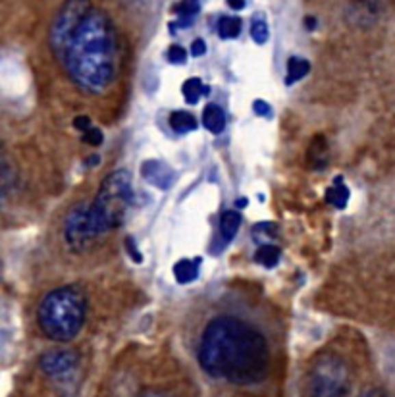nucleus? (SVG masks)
Segmentation results:
<instances>
[{
    "label": "nucleus",
    "instance_id": "1",
    "mask_svg": "<svg viewBox=\"0 0 395 397\" xmlns=\"http://www.w3.org/2000/svg\"><path fill=\"white\" fill-rule=\"evenodd\" d=\"M51 49L68 75L87 93H103L118 70L112 20L91 0H66L51 25Z\"/></svg>",
    "mask_w": 395,
    "mask_h": 397
},
{
    "label": "nucleus",
    "instance_id": "2",
    "mask_svg": "<svg viewBox=\"0 0 395 397\" xmlns=\"http://www.w3.org/2000/svg\"><path fill=\"white\" fill-rule=\"evenodd\" d=\"M199 363L210 376L249 386L264 380L270 351L257 328L235 316H218L201 335Z\"/></svg>",
    "mask_w": 395,
    "mask_h": 397
},
{
    "label": "nucleus",
    "instance_id": "3",
    "mask_svg": "<svg viewBox=\"0 0 395 397\" xmlns=\"http://www.w3.org/2000/svg\"><path fill=\"white\" fill-rule=\"evenodd\" d=\"M136 203L131 176L127 170H116L101 183L93 203L85 209V224L91 240L116 230L124 222L127 210Z\"/></svg>",
    "mask_w": 395,
    "mask_h": 397
},
{
    "label": "nucleus",
    "instance_id": "4",
    "mask_svg": "<svg viewBox=\"0 0 395 397\" xmlns=\"http://www.w3.org/2000/svg\"><path fill=\"white\" fill-rule=\"evenodd\" d=\"M85 314V293L75 285H62L44 295L37 311V322L52 342H70L81 332Z\"/></svg>",
    "mask_w": 395,
    "mask_h": 397
},
{
    "label": "nucleus",
    "instance_id": "5",
    "mask_svg": "<svg viewBox=\"0 0 395 397\" xmlns=\"http://www.w3.org/2000/svg\"><path fill=\"white\" fill-rule=\"evenodd\" d=\"M351 387L349 368L337 355H324L312 365L307 378L309 397H347Z\"/></svg>",
    "mask_w": 395,
    "mask_h": 397
},
{
    "label": "nucleus",
    "instance_id": "6",
    "mask_svg": "<svg viewBox=\"0 0 395 397\" xmlns=\"http://www.w3.org/2000/svg\"><path fill=\"white\" fill-rule=\"evenodd\" d=\"M77 366V353L68 351V349H56L49 351L41 357V368L44 374L52 378H64L72 374Z\"/></svg>",
    "mask_w": 395,
    "mask_h": 397
},
{
    "label": "nucleus",
    "instance_id": "7",
    "mask_svg": "<svg viewBox=\"0 0 395 397\" xmlns=\"http://www.w3.org/2000/svg\"><path fill=\"white\" fill-rule=\"evenodd\" d=\"M141 176L146 183L158 189H168L176 181V172L162 160H145L141 164Z\"/></svg>",
    "mask_w": 395,
    "mask_h": 397
},
{
    "label": "nucleus",
    "instance_id": "8",
    "mask_svg": "<svg viewBox=\"0 0 395 397\" xmlns=\"http://www.w3.org/2000/svg\"><path fill=\"white\" fill-rule=\"evenodd\" d=\"M199 12H201V2L199 0H179L174 6V14L177 16V20L172 23V29L191 27Z\"/></svg>",
    "mask_w": 395,
    "mask_h": 397
},
{
    "label": "nucleus",
    "instance_id": "9",
    "mask_svg": "<svg viewBox=\"0 0 395 397\" xmlns=\"http://www.w3.org/2000/svg\"><path fill=\"white\" fill-rule=\"evenodd\" d=\"M203 126L207 127L210 133L218 136L226 129V112L218 105L210 103L203 110Z\"/></svg>",
    "mask_w": 395,
    "mask_h": 397
},
{
    "label": "nucleus",
    "instance_id": "10",
    "mask_svg": "<svg viewBox=\"0 0 395 397\" xmlns=\"http://www.w3.org/2000/svg\"><path fill=\"white\" fill-rule=\"evenodd\" d=\"M201 259H183L177 261L174 266V278L177 283H191L197 280Z\"/></svg>",
    "mask_w": 395,
    "mask_h": 397
},
{
    "label": "nucleus",
    "instance_id": "11",
    "mask_svg": "<svg viewBox=\"0 0 395 397\" xmlns=\"http://www.w3.org/2000/svg\"><path fill=\"white\" fill-rule=\"evenodd\" d=\"M241 226V214L235 210H226L220 218V235L222 240L229 243V241L235 238V233Z\"/></svg>",
    "mask_w": 395,
    "mask_h": 397
},
{
    "label": "nucleus",
    "instance_id": "12",
    "mask_svg": "<svg viewBox=\"0 0 395 397\" xmlns=\"http://www.w3.org/2000/svg\"><path fill=\"white\" fill-rule=\"evenodd\" d=\"M326 203L332 205L333 209H345L349 203V189L344 183V179H335L332 188L326 189Z\"/></svg>",
    "mask_w": 395,
    "mask_h": 397
},
{
    "label": "nucleus",
    "instance_id": "13",
    "mask_svg": "<svg viewBox=\"0 0 395 397\" xmlns=\"http://www.w3.org/2000/svg\"><path fill=\"white\" fill-rule=\"evenodd\" d=\"M170 126H172V129L176 133H189V131L197 129L199 122L197 118L191 114V112L176 110V112H172V116H170Z\"/></svg>",
    "mask_w": 395,
    "mask_h": 397
},
{
    "label": "nucleus",
    "instance_id": "14",
    "mask_svg": "<svg viewBox=\"0 0 395 397\" xmlns=\"http://www.w3.org/2000/svg\"><path fill=\"white\" fill-rule=\"evenodd\" d=\"M181 93H183L189 105H197L199 99H203L208 93V87L199 77H189L181 85Z\"/></svg>",
    "mask_w": 395,
    "mask_h": 397
},
{
    "label": "nucleus",
    "instance_id": "15",
    "mask_svg": "<svg viewBox=\"0 0 395 397\" xmlns=\"http://www.w3.org/2000/svg\"><path fill=\"white\" fill-rule=\"evenodd\" d=\"M309 72H311V64H309V60L299 58V56H293V58H290V62H288V77H285V84L288 85L297 84V81H301L303 77H305Z\"/></svg>",
    "mask_w": 395,
    "mask_h": 397
},
{
    "label": "nucleus",
    "instance_id": "16",
    "mask_svg": "<svg viewBox=\"0 0 395 397\" xmlns=\"http://www.w3.org/2000/svg\"><path fill=\"white\" fill-rule=\"evenodd\" d=\"M241 27H243V23H241L240 18L224 16V18H220L216 29H218V35L222 39H235V37H240Z\"/></svg>",
    "mask_w": 395,
    "mask_h": 397
},
{
    "label": "nucleus",
    "instance_id": "17",
    "mask_svg": "<svg viewBox=\"0 0 395 397\" xmlns=\"http://www.w3.org/2000/svg\"><path fill=\"white\" fill-rule=\"evenodd\" d=\"M255 261L262 264V266H266V268H272V266H276L278 261H280V249L276 245L264 243V245H260L259 251L255 255Z\"/></svg>",
    "mask_w": 395,
    "mask_h": 397
},
{
    "label": "nucleus",
    "instance_id": "18",
    "mask_svg": "<svg viewBox=\"0 0 395 397\" xmlns=\"http://www.w3.org/2000/svg\"><path fill=\"white\" fill-rule=\"evenodd\" d=\"M10 183H12L10 162H8V158H6L4 151H2V146H0V205H2V201H4L6 193H8V189H10Z\"/></svg>",
    "mask_w": 395,
    "mask_h": 397
},
{
    "label": "nucleus",
    "instance_id": "19",
    "mask_svg": "<svg viewBox=\"0 0 395 397\" xmlns=\"http://www.w3.org/2000/svg\"><path fill=\"white\" fill-rule=\"evenodd\" d=\"M251 37H253V41L257 42V44H264V42L268 41L270 31H268V23L264 21L262 16H255V20L251 23Z\"/></svg>",
    "mask_w": 395,
    "mask_h": 397
},
{
    "label": "nucleus",
    "instance_id": "20",
    "mask_svg": "<svg viewBox=\"0 0 395 397\" xmlns=\"http://www.w3.org/2000/svg\"><path fill=\"white\" fill-rule=\"evenodd\" d=\"M166 58L170 64H186V60H188V51L181 44H172L168 49Z\"/></svg>",
    "mask_w": 395,
    "mask_h": 397
},
{
    "label": "nucleus",
    "instance_id": "21",
    "mask_svg": "<svg viewBox=\"0 0 395 397\" xmlns=\"http://www.w3.org/2000/svg\"><path fill=\"white\" fill-rule=\"evenodd\" d=\"M81 139H84L87 145H93V146H99L101 143H103V131L99 129V127H91V129H87L85 133H81Z\"/></svg>",
    "mask_w": 395,
    "mask_h": 397
},
{
    "label": "nucleus",
    "instance_id": "22",
    "mask_svg": "<svg viewBox=\"0 0 395 397\" xmlns=\"http://www.w3.org/2000/svg\"><path fill=\"white\" fill-rule=\"evenodd\" d=\"M262 235V240H270L272 235H274V226L268 224V222H262L259 226H255L253 228V235Z\"/></svg>",
    "mask_w": 395,
    "mask_h": 397
},
{
    "label": "nucleus",
    "instance_id": "23",
    "mask_svg": "<svg viewBox=\"0 0 395 397\" xmlns=\"http://www.w3.org/2000/svg\"><path fill=\"white\" fill-rule=\"evenodd\" d=\"M73 127H75V129H79L81 133H85L87 129H91V127H93V124H91V120H89L87 116H77V118L73 120Z\"/></svg>",
    "mask_w": 395,
    "mask_h": 397
},
{
    "label": "nucleus",
    "instance_id": "24",
    "mask_svg": "<svg viewBox=\"0 0 395 397\" xmlns=\"http://www.w3.org/2000/svg\"><path fill=\"white\" fill-rule=\"evenodd\" d=\"M253 110L257 112L259 116H270L272 114V108L268 103H264V101H255L253 103Z\"/></svg>",
    "mask_w": 395,
    "mask_h": 397
},
{
    "label": "nucleus",
    "instance_id": "25",
    "mask_svg": "<svg viewBox=\"0 0 395 397\" xmlns=\"http://www.w3.org/2000/svg\"><path fill=\"white\" fill-rule=\"evenodd\" d=\"M205 53H207V42L203 41V39L193 41V44H191V54L193 56H203Z\"/></svg>",
    "mask_w": 395,
    "mask_h": 397
},
{
    "label": "nucleus",
    "instance_id": "26",
    "mask_svg": "<svg viewBox=\"0 0 395 397\" xmlns=\"http://www.w3.org/2000/svg\"><path fill=\"white\" fill-rule=\"evenodd\" d=\"M125 245H127V249H129V255H131V259L137 262H141L143 259H141V255H139V249L137 247H133V240L129 238V240L125 241Z\"/></svg>",
    "mask_w": 395,
    "mask_h": 397
},
{
    "label": "nucleus",
    "instance_id": "27",
    "mask_svg": "<svg viewBox=\"0 0 395 397\" xmlns=\"http://www.w3.org/2000/svg\"><path fill=\"white\" fill-rule=\"evenodd\" d=\"M226 2H228L229 8H233V10H243L247 6V0H226Z\"/></svg>",
    "mask_w": 395,
    "mask_h": 397
},
{
    "label": "nucleus",
    "instance_id": "28",
    "mask_svg": "<svg viewBox=\"0 0 395 397\" xmlns=\"http://www.w3.org/2000/svg\"><path fill=\"white\" fill-rule=\"evenodd\" d=\"M363 397H385L382 392H378V389H372V392H366Z\"/></svg>",
    "mask_w": 395,
    "mask_h": 397
},
{
    "label": "nucleus",
    "instance_id": "29",
    "mask_svg": "<svg viewBox=\"0 0 395 397\" xmlns=\"http://www.w3.org/2000/svg\"><path fill=\"white\" fill-rule=\"evenodd\" d=\"M141 397H166V396H162V394H145V396Z\"/></svg>",
    "mask_w": 395,
    "mask_h": 397
}]
</instances>
